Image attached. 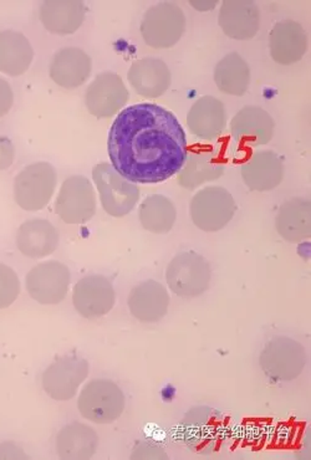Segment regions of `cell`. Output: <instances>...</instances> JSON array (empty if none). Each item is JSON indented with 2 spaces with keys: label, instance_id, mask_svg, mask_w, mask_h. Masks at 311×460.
Instances as JSON below:
<instances>
[{
  "label": "cell",
  "instance_id": "obj_1",
  "mask_svg": "<svg viewBox=\"0 0 311 460\" xmlns=\"http://www.w3.org/2000/svg\"><path fill=\"white\" fill-rule=\"evenodd\" d=\"M111 166L132 183L164 182L182 170L186 134L176 116L155 103H138L120 112L110 128Z\"/></svg>",
  "mask_w": 311,
  "mask_h": 460
},
{
  "label": "cell",
  "instance_id": "obj_2",
  "mask_svg": "<svg viewBox=\"0 0 311 460\" xmlns=\"http://www.w3.org/2000/svg\"><path fill=\"white\" fill-rule=\"evenodd\" d=\"M125 406L124 392L115 382L105 378L90 381L77 400L81 416L96 424L116 422L124 413Z\"/></svg>",
  "mask_w": 311,
  "mask_h": 460
},
{
  "label": "cell",
  "instance_id": "obj_3",
  "mask_svg": "<svg viewBox=\"0 0 311 460\" xmlns=\"http://www.w3.org/2000/svg\"><path fill=\"white\" fill-rule=\"evenodd\" d=\"M57 183L58 174L53 164L48 162L29 164L16 174L15 203L27 212H39L53 199Z\"/></svg>",
  "mask_w": 311,
  "mask_h": 460
},
{
  "label": "cell",
  "instance_id": "obj_4",
  "mask_svg": "<svg viewBox=\"0 0 311 460\" xmlns=\"http://www.w3.org/2000/svg\"><path fill=\"white\" fill-rule=\"evenodd\" d=\"M93 180L99 190L102 208L115 218L128 216L140 199V190L136 183L122 177L110 164H96Z\"/></svg>",
  "mask_w": 311,
  "mask_h": 460
},
{
  "label": "cell",
  "instance_id": "obj_5",
  "mask_svg": "<svg viewBox=\"0 0 311 460\" xmlns=\"http://www.w3.org/2000/svg\"><path fill=\"white\" fill-rule=\"evenodd\" d=\"M186 31V16L174 3L162 2L145 13L141 34L145 43L155 49L174 47Z\"/></svg>",
  "mask_w": 311,
  "mask_h": 460
},
{
  "label": "cell",
  "instance_id": "obj_6",
  "mask_svg": "<svg viewBox=\"0 0 311 460\" xmlns=\"http://www.w3.org/2000/svg\"><path fill=\"white\" fill-rule=\"evenodd\" d=\"M212 270L209 262L196 252H182L172 259L166 280L172 293L181 297H197L209 289Z\"/></svg>",
  "mask_w": 311,
  "mask_h": 460
},
{
  "label": "cell",
  "instance_id": "obj_7",
  "mask_svg": "<svg viewBox=\"0 0 311 460\" xmlns=\"http://www.w3.org/2000/svg\"><path fill=\"white\" fill-rule=\"evenodd\" d=\"M191 218L197 228L207 233L219 232L231 222L236 210L235 199L226 188H203L191 202Z\"/></svg>",
  "mask_w": 311,
  "mask_h": 460
},
{
  "label": "cell",
  "instance_id": "obj_8",
  "mask_svg": "<svg viewBox=\"0 0 311 460\" xmlns=\"http://www.w3.org/2000/svg\"><path fill=\"white\" fill-rule=\"evenodd\" d=\"M89 372L90 365L85 358L77 355L63 356L45 369L41 385L45 394L55 401L73 400Z\"/></svg>",
  "mask_w": 311,
  "mask_h": 460
},
{
  "label": "cell",
  "instance_id": "obj_9",
  "mask_svg": "<svg viewBox=\"0 0 311 460\" xmlns=\"http://www.w3.org/2000/svg\"><path fill=\"white\" fill-rule=\"evenodd\" d=\"M55 212L67 225H85L96 213V194L93 183L84 176L64 181L55 202Z\"/></svg>",
  "mask_w": 311,
  "mask_h": 460
},
{
  "label": "cell",
  "instance_id": "obj_10",
  "mask_svg": "<svg viewBox=\"0 0 311 460\" xmlns=\"http://www.w3.org/2000/svg\"><path fill=\"white\" fill-rule=\"evenodd\" d=\"M70 281V269L63 262L50 261L40 262L29 271L25 287L38 304L58 305L67 297Z\"/></svg>",
  "mask_w": 311,
  "mask_h": 460
},
{
  "label": "cell",
  "instance_id": "obj_11",
  "mask_svg": "<svg viewBox=\"0 0 311 460\" xmlns=\"http://www.w3.org/2000/svg\"><path fill=\"white\" fill-rule=\"evenodd\" d=\"M307 353L303 346L289 338H274L261 355V366L275 381H293L303 372Z\"/></svg>",
  "mask_w": 311,
  "mask_h": 460
},
{
  "label": "cell",
  "instance_id": "obj_12",
  "mask_svg": "<svg viewBox=\"0 0 311 460\" xmlns=\"http://www.w3.org/2000/svg\"><path fill=\"white\" fill-rule=\"evenodd\" d=\"M74 307L85 319L108 315L116 303V293L110 279L103 275H89L77 281L73 291Z\"/></svg>",
  "mask_w": 311,
  "mask_h": 460
},
{
  "label": "cell",
  "instance_id": "obj_13",
  "mask_svg": "<svg viewBox=\"0 0 311 460\" xmlns=\"http://www.w3.org/2000/svg\"><path fill=\"white\" fill-rule=\"evenodd\" d=\"M128 102L129 92L124 80L110 71L99 74L86 90V108L95 118H111Z\"/></svg>",
  "mask_w": 311,
  "mask_h": 460
},
{
  "label": "cell",
  "instance_id": "obj_14",
  "mask_svg": "<svg viewBox=\"0 0 311 460\" xmlns=\"http://www.w3.org/2000/svg\"><path fill=\"white\" fill-rule=\"evenodd\" d=\"M225 171L222 152L210 147L193 148L187 155L182 170L178 172V184L186 190H196L204 183L218 180Z\"/></svg>",
  "mask_w": 311,
  "mask_h": 460
},
{
  "label": "cell",
  "instance_id": "obj_15",
  "mask_svg": "<svg viewBox=\"0 0 311 460\" xmlns=\"http://www.w3.org/2000/svg\"><path fill=\"white\" fill-rule=\"evenodd\" d=\"M273 118L259 106H245L236 112L231 122L233 138L243 147H258L273 138Z\"/></svg>",
  "mask_w": 311,
  "mask_h": 460
},
{
  "label": "cell",
  "instance_id": "obj_16",
  "mask_svg": "<svg viewBox=\"0 0 311 460\" xmlns=\"http://www.w3.org/2000/svg\"><path fill=\"white\" fill-rule=\"evenodd\" d=\"M218 22L227 37L248 40L254 38L261 28V11L254 2L227 0L220 5Z\"/></svg>",
  "mask_w": 311,
  "mask_h": 460
},
{
  "label": "cell",
  "instance_id": "obj_17",
  "mask_svg": "<svg viewBox=\"0 0 311 460\" xmlns=\"http://www.w3.org/2000/svg\"><path fill=\"white\" fill-rule=\"evenodd\" d=\"M129 313L141 323H157L166 316L170 295L166 288L155 280L138 284L129 295Z\"/></svg>",
  "mask_w": 311,
  "mask_h": 460
},
{
  "label": "cell",
  "instance_id": "obj_18",
  "mask_svg": "<svg viewBox=\"0 0 311 460\" xmlns=\"http://www.w3.org/2000/svg\"><path fill=\"white\" fill-rule=\"evenodd\" d=\"M269 49L275 63L296 64L303 59L307 53V32L298 22H277L269 35Z\"/></svg>",
  "mask_w": 311,
  "mask_h": 460
},
{
  "label": "cell",
  "instance_id": "obj_19",
  "mask_svg": "<svg viewBox=\"0 0 311 460\" xmlns=\"http://www.w3.org/2000/svg\"><path fill=\"white\" fill-rule=\"evenodd\" d=\"M16 248L25 257L43 259L53 254L59 245L58 230L47 219H31L16 232Z\"/></svg>",
  "mask_w": 311,
  "mask_h": 460
},
{
  "label": "cell",
  "instance_id": "obj_20",
  "mask_svg": "<svg viewBox=\"0 0 311 460\" xmlns=\"http://www.w3.org/2000/svg\"><path fill=\"white\" fill-rule=\"evenodd\" d=\"M93 61L79 48H64L54 55L50 77L57 85L76 89L84 85L92 75Z\"/></svg>",
  "mask_w": 311,
  "mask_h": 460
},
{
  "label": "cell",
  "instance_id": "obj_21",
  "mask_svg": "<svg viewBox=\"0 0 311 460\" xmlns=\"http://www.w3.org/2000/svg\"><path fill=\"white\" fill-rule=\"evenodd\" d=\"M187 125L197 138L203 141L218 138L227 126L225 105L216 97H200L188 112Z\"/></svg>",
  "mask_w": 311,
  "mask_h": 460
},
{
  "label": "cell",
  "instance_id": "obj_22",
  "mask_svg": "<svg viewBox=\"0 0 311 460\" xmlns=\"http://www.w3.org/2000/svg\"><path fill=\"white\" fill-rule=\"evenodd\" d=\"M128 79L138 95L157 99L170 89L172 76L164 61L145 58L131 65Z\"/></svg>",
  "mask_w": 311,
  "mask_h": 460
},
{
  "label": "cell",
  "instance_id": "obj_23",
  "mask_svg": "<svg viewBox=\"0 0 311 460\" xmlns=\"http://www.w3.org/2000/svg\"><path fill=\"white\" fill-rule=\"evenodd\" d=\"M242 177L252 190H274L284 178V164L273 151L254 152L242 166Z\"/></svg>",
  "mask_w": 311,
  "mask_h": 460
},
{
  "label": "cell",
  "instance_id": "obj_24",
  "mask_svg": "<svg viewBox=\"0 0 311 460\" xmlns=\"http://www.w3.org/2000/svg\"><path fill=\"white\" fill-rule=\"evenodd\" d=\"M86 6L77 0H48L40 6V21L48 31L70 35L85 21Z\"/></svg>",
  "mask_w": 311,
  "mask_h": 460
},
{
  "label": "cell",
  "instance_id": "obj_25",
  "mask_svg": "<svg viewBox=\"0 0 311 460\" xmlns=\"http://www.w3.org/2000/svg\"><path fill=\"white\" fill-rule=\"evenodd\" d=\"M34 50L29 39L14 31H0V73L21 76L31 67Z\"/></svg>",
  "mask_w": 311,
  "mask_h": 460
},
{
  "label": "cell",
  "instance_id": "obj_26",
  "mask_svg": "<svg viewBox=\"0 0 311 460\" xmlns=\"http://www.w3.org/2000/svg\"><path fill=\"white\" fill-rule=\"evenodd\" d=\"M97 447H99V436L92 427L83 423L67 424L57 437V453L61 459L93 458Z\"/></svg>",
  "mask_w": 311,
  "mask_h": 460
},
{
  "label": "cell",
  "instance_id": "obj_27",
  "mask_svg": "<svg viewBox=\"0 0 311 460\" xmlns=\"http://www.w3.org/2000/svg\"><path fill=\"white\" fill-rule=\"evenodd\" d=\"M278 233L285 241L300 243L311 235L310 200L294 199L285 202L278 212L275 220Z\"/></svg>",
  "mask_w": 311,
  "mask_h": 460
},
{
  "label": "cell",
  "instance_id": "obj_28",
  "mask_svg": "<svg viewBox=\"0 0 311 460\" xmlns=\"http://www.w3.org/2000/svg\"><path fill=\"white\" fill-rule=\"evenodd\" d=\"M216 85L227 95L243 96L251 84V69L238 53L226 55L215 69Z\"/></svg>",
  "mask_w": 311,
  "mask_h": 460
},
{
  "label": "cell",
  "instance_id": "obj_29",
  "mask_svg": "<svg viewBox=\"0 0 311 460\" xmlns=\"http://www.w3.org/2000/svg\"><path fill=\"white\" fill-rule=\"evenodd\" d=\"M138 218L142 226L155 234H167L176 222V207L167 197L152 194L141 203Z\"/></svg>",
  "mask_w": 311,
  "mask_h": 460
},
{
  "label": "cell",
  "instance_id": "obj_30",
  "mask_svg": "<svg viewBox=\"0 0 311 460\" xmlns=\"http://www.w3.org/2000/svg\"><path fill=\"white\" fill-rule=\"evenodd\" d=\"M22 285L18 274L0 262V310L8 309L18 299Z\"/></svg>",
  "mask_w": 311,
  "mask_h": 460
},
{
  "label": "cell",
  "instance_id": "obj_31",
  "mask_svg": "<svg viewBox=\"0 0 311 460\" xmlns=\"http://www.w3.org/2000/svg\"><path fill=\"white\" fill-rule=\"evenodd\" d=\"M15 158V147L12 139L0 135V171L12 166Z\"/></svg>",
  "mask_w": 311,
  "mask_h": 460
},
{
  "label": "cell",
  "instance_id": "obj_32",
  "mask_svg": "<svg viewBox=\"0 0 311 460\" xmlns=\"http://www.w3.org/2000/svg\"><path fill=\"white\" fill-rule=\"evenodd\" d=\"M14 103V93L8 81L0 77V118L8 115Z\"/></svg>",
  "mask_w": 311,
  "mask_h": 460
},
{
  "label": "cell",
  "instance_id": "obj_33",
  "mask_svg": "<svg viewBox=\"0 0 311 460\" xmlns=\"http://www.w3.org/2000/svg\"><path fill=\"white\" fill-rule=\"evenodd\" d=\"M28 456L14 443H2L0 445V459H27Z\"/></svg>",
  "mask_w": 311,
  "mask_h": 460
},
{
  "label": "cell",
  "instance_id": "obj_34",
  "mask_svg": "<svg viewBox=\"0 0 311 460\" xmlns=\"http://www.w3.org/2000/svg\"><path fill=\"white\" fill-rule=\"evenodd\" d=\"M191 5L194 6L197 11L207 12L215 8L217 2H191Z\"/></svg>",
  "mask_w": 311,
  "mask_h": 460
}]
</instances>
